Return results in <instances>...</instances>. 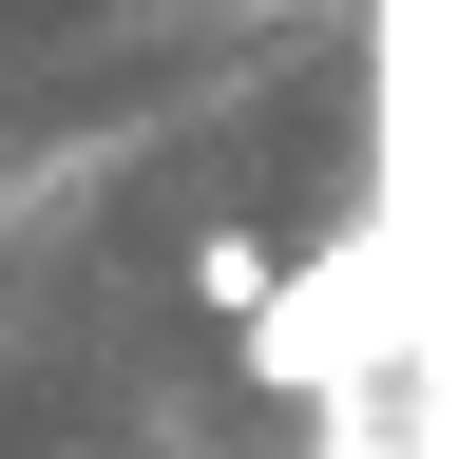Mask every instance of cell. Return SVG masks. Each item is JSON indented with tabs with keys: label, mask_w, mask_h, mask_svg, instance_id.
<instances>
[{
	"label": "cell",
	"mask_w": 459,
	"mask_h": 459,
	"mask_svg": "<svg viewBox=\"0 0 459 459\" xmlns=\"http://www.w3.org/2000/svg\"><path fill=\"white\" fill-rule=\"evenodd\" d=\"M230 20H307V0H230Z\"/></svg>",
	"instance_id": "obj_2"
},
{
	"label": "cell",
	"mask_w": 459,
	"mask_h": 459,
	"mask_svg": "<svg viewBox=\"0 0 459 459\" xmlns=\"http://www.w3.org/2000/svg\"><path fill=\"white\" fill-rule=\"evenodd\" d=\"M402 344H421V325H402V230H344V249L268 268V307H249V383H268V402H364Z\"/></svg>",
	"instance_id": "obj_1"
}]
</instances>
